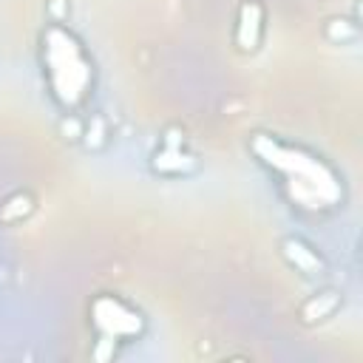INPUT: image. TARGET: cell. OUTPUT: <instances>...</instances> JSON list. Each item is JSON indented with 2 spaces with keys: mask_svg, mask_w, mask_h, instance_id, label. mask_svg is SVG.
Wrapping results in <instances>:
<instances>
[{
  "mask_svg": "<svg viewBox=\"0 0 363 363\" xmlns=\"http://www.w3.org/2000/svg\"><path fill=\"white\" fill-rule=\"evenodd\" d=\"M250 147L261 159V164H267L281 179V187L295 207L318 213L340 204L343 199L340 179L315 153L295 145H284L267 133H255Z\"/></svg>",
  "mask_w": 363,
  "mask_h": 363,
  "instance_id": "6da1fadb",
  "label": "cell"
},
{
  "mask_svg": "<svg viewBox=\"0 0 363 363\" xmlns=\"http://www.w3.org/2000/svg\"><path fill=\"white\" fill-rule=\"evenodd\" d=\"M40 60L54 102L65 111L79 108L94 85V62L85 45L68 28L54 23L43 31Z\"/></svg>",
  "mask_w": 363,
  "mask_h": 363,
  "instance_id": "7a4b0ae2",
  "label": "cell"
},
{
  "mask_svg": "<svg viewBox=\"0 0 363 363\" xmlns=\"http://www.w3.org/2000/svg\"><path fill=\"white\" fill-rule=\"evenodd\" d=\"M91 323L102 337L111 340H130L139 337L145 329V320L136 309H130L116 295H99L91 303Z\"/></svg>",
  "mask_w": 363,
  "mask_h": 363,
  "instance_id": "3957f363",
  "label": "cell"
},
{
  "mask_svg": "<svg viewBox=\"0 0 363 363\" xmlns=\"http://www.w3.org/2000/svg\"><path fill=\"white\" fill-rule=\"evenodd\" d=\"M264 34V6L258 0H244L235 20V45L238 51H255Z\"/></svg>",
  "mask_w": 363,
  "mask_h": 363,
  "instance_id": "277c9868",
  "label": "cell"
},
{
  "mask_svg": "<svg viewBox=\"0 0 363 363\" xmlns=\"http://www.w3.org/2000/svg\"><path fill=\"white\" fill-rule=\"evenodd\" d=\"M281 250H284V258H286L298 272H303V275H318V272H323V258H320L306 241H301V238H284Z\"/></svg>",
  "mask_w": 363,
  "mask_h": 363,
  "instance_id": "5b68a950",
  "label": "cell"
},
{
  "mask_svg": "<svg viewBox=\"0 0 363 363\" xmlns=\"http://www.w3.org/2000/svg\"><path fill=\"white\" fill-rule=\"evenodd\" d=\"M153 170H159V173H173V176H179V173H187V170H193L196 167V159L187 153V150H182V145H162V150H156L153 153Z\"/></svg>",
  "mask_w": 363,
  "mask_h": 363,
  "instance_id": "8992f818",
  "label": "cell"
},
{
  "mask_svg": "<svg viewBox=\"0 0 363 363\" xmlns=\"http://www.w3.org/2000/svg\"><path fill=\"white\" fill-rule=\"evenodd\" d=\"M337 306H340V292L323 289V292L312 295V298L301 306V318H303V323H318V320H326Z\"/></svg>",
  "mask_w": 363,
  "mask_h": 363,
  "instance_id": "52a82bcc",
  "label": "cell"
},
{
  "mask_svg": "<svg viewBox=\"0 0 363 363\" xmlns=\"http://www.w3.org/2000/svg\"><path fill=\"white\" fill-rule=\"evenodd\" d=\"M31 210H34V199H31L28 193H11V196L0 204V221H6V224L23 221Z\"/></svg>",
  "mask_w": 363,
  "mask_h": 363,
  "instance_id": "ba28073f",
  "label": "cell"
},
{
  "mask_svg": "<svg viewBox=\"0 0 363 363\" xmlns=\"http://www.w3.org/2000/svg\"><path fill=\"white\" fill-rule=\"evenodd\" d=\"M326 37L332 43H352V40H357V23L335 17V20L326 23Z\"/></svg>",
  "mask_w": 363,
  "mask_h": 363,
  "instance_id": "9c48e42d",
  "label": "cell"
},
{
  "mask_svg": "<svg viewBox=\"0 0 363 363\" xmlns=\"http://www.w3.org/2000/svg\"><path fill=\"white\" fill-rule=\"evenodd\" d=\"M105 136H108L105 119H102V116H91V122H88L85 130H82V142H85L91 150H96V147L105 145Z\"/></svg>",
  "mask_w": 363,
  "mask_h": 363,
  "instance_id": "30bf717a",
  "label": "cell"
},
{
  "mask_svg": "<svg viewBox=\"0 0 363 363\" xmlns=\"http://www.w3.org/2000/svg\"><path fill=\"white\" fill-rule=\"evenodd\" d=\"M82 130H85V125L79 122V116L77 113H68V116H62L60 119V133L65 136V139H82Z\"/></svg>",
  "mask_w": 363,
  "mask_h": 363,
  "instance_id": "8fae6325",
  "label": "cell"
},
{
  "mask_svg": "<svg viewBox=\"0 0 363 363\" xmlns=\"http://www.w3.org/2000/svg\"><path fill=\"white\" fill-rule=\"evenodd\" d=\"M113 343H116V340H111V337H99V346L94 349V357H96V360L113 357Z\"/></svg>",
  "mask_w": 363,
  "mask_h": 363,
  "instance_id": "7c38bea8",
  "label": "cell"
},
{
  "mask_svg": "<svg viewBox=\"0 0 363 363\" xmlns=\"http://www.w3.org/2000/svg\"><path fill=\"white\" fill-rule=\"evenodd\" d=\"M48 9H51L54 23H62V20H65V6H62V0H51V3H48Z\"/></svg>",
  "mask_w": 363,
  "mask_h": 363,
  "instance_id": "4fadbf2b",
  "label": "cell"
}]
</instances>
